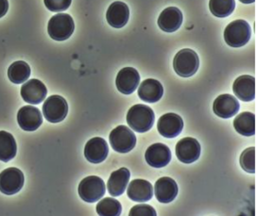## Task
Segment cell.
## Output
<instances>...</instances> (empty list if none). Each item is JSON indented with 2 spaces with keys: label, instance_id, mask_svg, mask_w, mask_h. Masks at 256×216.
<instances>
[{
  "label": "cell",
  "instance_id": "cell-1",
  "mask_svg": "<svg viewBox=\"0 0 256 216\" xmlns=\"http://www.w3.org/2000/svg\"><path fill=\"white\" fill-rule=\"evenodd\" d=\"M155 115L154 111L143 104H137L128 110L127 122L130 129L144 133L154 127Z\"/></svg>",
  "mask_w": 256,
  "mask_h": 216
},
{
  "label": "cell",
  "instance_id": "cell-2",
  "mask_svg": "<svg viewBox=\"0 0 256 216\" xmlns=\"http://www.w3.org/2000/svg\"><path fill=\"white\" fill-rule=\"evenodd\" d=\"M252 28L247 21L239 19L232 21L224 30V40L232 47H241L250 41Z\"/></svg>",
  "mask_w": 256,
  "mask_h": 216
},
{
  "label": "cell",
  "instance_id": "cell-3",
  "mask_svg": "<svg viewBox=\"0 0 256 216\" xmlns=\"http://www.w3.org/2000/svg\"><path fill=\"white\" fill-rule=\"evenodd\" d=\"M200 66V60L196 52L192 49L184 48L180 50L173 61L175 72L182 78L194 76Z\"/></svg>",
  "mask_w": 256,
  "mask_h": 216
},
{
  "label": "cell",
  "instance_id": "cell-4",
  "mask_svg": "<svg viewBox=\"0 0 256 216\" xmlns=\"http://www.w3.org/2000/svg\"><path fill=\"white\" fill-rule=\"evenodd\" d=\"M75 29L73 18L66 13H58L48 22V32L55 41H66Z\"/></svg>",
  "mask_w": 256,
  "mask_h": 216
},
{
  "label": "cell",
  "instance_id": "cell-5",
  "mask_svg": "<svg viewBox=\"0 0 256 216\" xmlns=\"http://www.w3.org/2000/svg\"><path fill=\"white\" fill-rule=\"evenodd\" d=\"M78 195L87 203H94L104 197L105 183L100 177L90 176L84 179L78 185Z\"/></svg>",
  "mask_w": 256,
  "mask_h": 216
},
{
  "label": "cell",
  "instance_id": "cell-6",
  "mask_svg": "<svg viewBox=\"0 0 256 216\" xmlns=\"http://www.w3.org/2000/svg\"><path fill=\"white\" fill-rule=\"evenodd\" d=\"M109 140L112 149L118 153H128L136 145V134L126 126H118L112 130Z\"/></svg>",
  "mask_w": 256,
  "mask_h": 216
},
{
  "label": "cell",
  "instance_id": "cell-7",
  "mask_svg": "<svg viewBox=\"0 0 256 216\" xmlns=\"http://www.w3.org/2000/svg\"><path fill=\"white\" fill-rule=\"evenodd\" d=\"M68 105L66 100L60 95H52L46 98L43 105L44 116L50 123H59L66 117Z\"/></svg>",
  "mask_w": 256,
  "mask_h": 216
},
{
  "label": "cell",
  "instance_id": "cell-8",
  "mask_svg": "<svg viewBox=\"0 0 256 216\" xmlns=\"http://www.w3.org/2000/svg\"><path fill=\"white\" fill-rule=\"evenodd\" d=\"M25 182L24 174L14 167L5 169L0 174V192L12 196L22 189Z\"/></svg>",
  "mask_w": 256,
  "mask_h": 216
},
{
  "label": "cell",
  "instance_id": "cell-9",
  "mask_svg": "<svg viewBox=\"0 0 256 216\" xmlns=\"http://www.w3.org/2000/svg\"><path fill=\"white\" fill-rule=\"evenodd\" d=\"M176 156L184 164H192L200 156V145L198 140L191 137L180 140L176 146Z\"/></svg>",
  "mask_w": 256,
  "mask_h": 216
},
{
  "label": "cell",
  "instance_id": "cell-10",
  "mask_svg": "<svg viewBox=\"0 0 256 216\" xmlns=\"http://www.w3.org/2000/svg\"><path fill=\"white\" fill-rule=\"evenodd\" d=\"M157 129L164 137L175 138L180 135L184 129L182 118L176 113H166L160 117L157 124Z\"/></svg>",
  "mask_w": 256,
  "mask_h": 216
},
{
  "label": "cell",
  "instance_id": "cell-11",
  "mask_svg": "<svg viewBox=\"0 0 256 216\" xmlns=\"http://www.w3.org/2000/svg\"><path fill=\"white\" fill-rule=\"evenodd\" d=\"M140 83V76L136 69L132 67H125L118 72L116 85L120 93L124 95H130L137 89Z\"/></svg>",
  "mask_w": 256,
  "mask_h": 216
},
{
  "label": "cell",
  "instance_id": "cell-12",
  "mask_svg": "<svg viewBox=\"0 0 256 216\" xmlns=\"http://www.w3.org/2000/svg\"><path fill=\"white\" fill-rule=\"evenodd\" d=\"M109 147L107 142L100 137H94L87 142L84 147L86 160L91 164H100L107 159Z\"/></svg>",
  "mask_w": 256,
  "mask_h": 216
},
{
  "label": "cell",
  "instance_id": "cell-13",
  "mask_svg": "<svg viewBox=\"0 0 256 216\" xmlns=\"http://www.w3.org/2000/svg\"><path fill=\"white\" fill-rule=\"evenodd\" d=\"M48 89L39 79H30L21 88V96L26 103L37 105L43 102L46 97Z\"/></svg>",
  "mask_w": 256,
  "mask_h": 216
},
{
  "label": "cell",
  "instance_id": "cell-14",
  "mask_svg": "<svg viewBox=\"0 0 256 216\" xmlns=\"http://www.w3.org/2000/svg\"><path fill=\"white\" fill-rule=\"evenodd\" d=\"M18 121L22 130L34 131L42 125L43 117L39 109L34 106H24L18 112Z\"/></svg>",
  "mask_w": 256,
  "mask_h": 216
},
{
  "label": "cell",
  "instance_id": "cell-15",
  "mask_svg": "<svg viewBox=\"0 0 256 216\" xmlns=\"http://www.w3.org/2000/svg\"><path fill=\"white\" fill-rule=\"evenodd\" d=\"M145 159L148 165L154 168H162L170 162V149L161 143L154 144L146 149Z\"/></svg>",
  "mask_w": 256,
  "mask_h": 216
},
{
  "label": "cell",
  "instance_id": "cell-16",
  "mask_svg": "<svg viewBox=\"0 0 256 216\" xmlns=\"http://www.w3.org/2000/svg\"><path fill=\"white\" fill-rule=\"evenodd\" d=\"M239 108L238 100L229 94L216 97L213 105L214 113L223 119H228L234 116L238 113Z\"/></svg>",
  "mask_w": 256,
  "mask_h": 216
},
{
  "label": "cell",
  "instance_id": "cell-17",
  "mask_svg": "<svg viewBox=\"0 0 256 216\" xmlns=\"http://www.w3.org/2000/svg\"><path fill=\"white\" fill-rule=\"evenodd\" d=\"M154 193L159 202L168 204L176 199L178 195V185L171 178L162 177L155 183Z\"/></svg>",
  "mask_w": 256,
  "mask_h": 216
},
{
  "label": "cell",
  "instance_id": "cell-18",
  "mask_svg": "<svg viewBox=\"0 0 256 216\" xmlns=\"http://www.w3.org/2000/svg\"><path fill=\"white\" fill-rule=\"evenodd\" d=\"M232 91L242 101L248 102L254 100L256 98V78L248 75L240 76L234 82Z\"/></svg>",
  "mask_w": 256,
  "mask_h": 216
},
{
  "label": "cell",
  "instance_id": "cell-19",
  "mask_svg": "<svg viewBox=\"0 0 256 216\" xmlns=\"http://www.w3.org/2000/svg\"><path fill=\"white\" fill-rule=\"evenodd\" d=\"M130 9L127 4L121 1H116L110 5L106 13V19L110 26L114 28H121L128 23Z\"/></svg>",
  "mask_w": 256,
  "mask_h": 216
},
{
  "label": "cell",
  "instance_id": "cell-20",
  "mask_svg": "<svg viewBox=\"0 0 256 216\" xmlns=\"http://www.w3.org/2000/svg\"><path fill=\"white\" fill-rule=\"evenodd\" d=\"M182 13L176 7L164 9L158 18V26L166 32H174L178 30L182 24Z\"/></svg>",
  "mask_w": 256,
  "mask_h": 216
},
{
  "label": "cell",
  "instance_id": "cell-21",
  "mask_svg": "<svg viewBox=\"0 0 256 216\" xmlns=\"http://www.w3.org/2000/svg\"><path fill=\"white\" fill-rule=\"evenodd\" d=\"M164 95V88L160 81L148 78L144 80L138 89L139 97L148 103H155L162 98Z\"/></svg>",
  "mask_w": 256,
  "mask_h": 216
},
{
  "label": "cell",
  "instance_id": "cell-22",
  "mask_svg": "<svg viewBox=\"0 0 256 216\" xmlns=\"http://www.w3.org/2000/svg\"><path fill=\"white\" fill-rule=\"evenodd\" d=\"M127 195L136 202H146L152 199L154 188L150 182L145 180H134L130 183Z\"/></svg>",
  "mask_w": 256,
  "mask_h": 216
},
{
  "label": "cell",
  "instance_id": "cell-23",
  "mask_svg": "<svg viewBox=\"0 0 256 216\" xmlns=\"http://www.w3.org/2000/svg\"><path fill=\"white\" fill-rule=\"evenodd\" d=\"M130 178V170L123 167L111 174L107 183V189L112 197H120L127 189Z\"/></svg>",
  "mask_w": 256,
  "mask_h": 216
},
{
  "label": "cell",
  "instance_id": "cell-24",
  "mask_svg": "<svg viewBox=\"0 0 256 216\" xmlns=\"http://www.w3.org/2000/svg\"><path fill=\"white\" fill-rule=\"evenodd\" d=\"M234 127L243 136H254L256 134V115L250 112L240 113L234 120Z\"/></svg>",
  "mask_w": 256,
  "mask_h": 216
},
{
  "label": "cell",
  "instance_id": "cell-25",
  "mask_svg": "<svg viewBox=\"0 0 256 216\" xmlns=\"http://www.w3.org/2000/svg\"><path fill=\"white\" fill-rule=\"evenodd\" d=\"M18 152L16 142L14 136L7 131H0V161L8 163Z\"/></svg>",
  "mask_w": 256,
  "mask_h": 216
},
{
  "label": "cell",
  "instance_id": "cell-26",
  "mask_svg": "<svg viewBox=\"0 0 256 216\" xmlns=\"http://www.w3.org/2000/svg\"><path fill=\"white\" fill-rule=\"evenodd\" d=\"M30 76V65L23 61L14 62L8 70L9 79L16 84L24 83Z\"/></svg>",
  "mask_w": 256,
  "mask_h": 216
},
{
  "label": "cell",
  "instance_id": "cell-27",
  "mask_svg": "<svg viewBox=\"0 0 256 216\" xmlns=\"http://www.w3.org/2000/svg\"><path fill=\"white\" fill-rule=\"evenodd\" d=\"M209 8L216 17H227L236 8V0H210Z\"/></svg>",
  "mask_w": 256,
  "mask_h": 216
},
{
  "label": "cell",
  "instance_id": "cell-28",
  "mask_svg": "<svg viewBox=\"0 0 256 216\" xmlns=\"http://www.w3.org/2000/svg\"><path fill=\"white\" fill-rule=\"evenodd\" d=\"M122 206L116 199L106 198L96 205V213L100 216H118L121 215Z\"/></svg>",
  "mask_w": 256,
  "mask_h": 216
},
{
  "label": "cell",
  "instance_id": "cell-29",
  "mask_svg": "<svg viewBox=\"0 0 256 216\" xmlns=\"http://www.w3.org/2000/svg\"><path fill=\"white\" fill-rule=\"evenodd\" d=\"M240 165L248 173H256V147H248L240 156Z\"/></svg>",
  "mask_w": 256,
  "mask_h": 216
},
{
  "label": "cell",
  "instance_id": "cell-30",
  "mask_svg": "<svg viewBox=\"0 0 256 216\" xmlns=\"http://www.w3.org/2000/svg\"><path fill=\"white\" fill-rule=\"evenodd\" d=\"M48 9L54 12H60L66 10L70 7L72 0H44Z\"/></svg>",
  "mask_w": 256,
  "mask_h": 216
},
{
  "label": "cell",
  "instance_id": "cell-31",
  "mask_svg": "<svg viewBox=\"0 0 256 216\" xmlns=\"http://www.w3.org/2000/svg\"><path fill=\"white\" fill-rule=\"evenodd\" d=\"M156 212L154 208L150 205L141 204L132 208L128 216H156Z\"/></svg>",
  "mask_w": 256,
  "mask_h": 216
},
{
  "label": "cell",
  "instance_id": "cell-32",
  "mask_svg": "<svg viewBox=\"0 0 256 216\" xmlns=\"http://www.w3.org/2000/svg\"><path fill=\"white\" fill-rule=\"evenodd\" d=\"M9 9L8 0H0V18L3 17Z\"/></svg>",
  "mask_w": 256,
  "mask_h": 216
},
{
  "label": "cell",
  "instance_id": "cell-33",
  "mask_svg": "<svg viewBox=\"0 0 256 216\" xmlns=\"http://www.w3.org/2000/svg\"><path fill=\"white\" fill-rule=\"evenodd\" d=\"M240 1L244 4H250V3H254L256 0H240Z\"/></svg>",
  "mask_w": 256,
  "mask_h": 216
}]
</instances>
